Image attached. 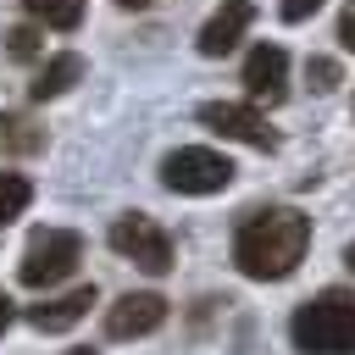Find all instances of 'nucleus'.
Instances as JSON below:
<instances>
[{
    "instance_id": "nucleus-1",
    "label": "nucleus",
    "mask_w": 355,
    "mask_h": 355,
    "mask_svg": "<svg viewBox=\"0 0 355 355\" xmlns=\"http://www.w3.org/2000/svg\"><path fill=\"white\" fill-rule=\"evenodd\" d=\"M311 250V216L294 205H266L250 211L233 233V266L255 283H283Z\"/></svg>"
},
{
    "instance_id": "nucleus-2",
    "label": "nucleus",
    "mask_w": 355,
    "mask_h": 355,
    "mask_svg": "<svg viewBox=\"0 0 355 355\" xmlns=\"http://www.w3.org/2000/svg\"><path fill=\"white\" fill-rule=\"evenodd\" d=\"M288 338H294L300 355H355V294L349 288L311 294L294 311Z\"/></svg>"
},
{
    "instance_id": "nucleus-3",
    "label": "nucleus",
    "mask_w": 355,
    "mask_h": 355,
    "mask_svg": "<svg viewBox=\"0 0 355 355\" xmlns=\"http://www.w3.org/2000/svg\"><path fill=\"white\" fill-rule=\"evenodd\" d=\"M78 261H83V239L72 227H39L22 250V261H17V277H22V288H50Z\"/></svg>"
},
{
    "instance_id": "nucleus-4",
    "label": "nucleus",
    "mask_w": 355,
    "mask_h": 355,
    "mask_svg": "<svg viewBox=\"0 0 355 355\" xmlns=\"http://www.w3.org/2000/svg\"><path fill=\"white\" fill-rule=\"evenodd\" d=\"M161 183L172 194H222L233 183V161L222 150H205V144H183L161 161Z\"/></svg>"
},
{
    "instance_id": "nucleus-5",
    "label": "nucleus",
    "mask_w": 355,
    "mask_h": 355,
    "mask_svg": "<svg viewBox=\"0 0 355 355\" xmlns=\"http://www.w3.org/2000/svg\"><path fill=\"white\" fill-rule=\"evenodd\" d=\"M111 250L128 255V261H133L139 272H150V277H166V272H172V239H166V227H161L155 216H144V211H128V216L111 222Z\"/></svg>"
},
{
    "instance_id": "nucleus-6",
    "label": "nucleus",
    "mask_w": 355,
    "mask_h": 355,
    "mask_svg": "<svg viewBox=\"0 0 355 355\" xmlns=\"http://www.w3.org/2000/svg\"><path fill=\"white\" fill-rule=\"evenodd\" d=\"M200 122H205L211 133H222V139L250 144V150H277V133L266 128V116H261L255 105H239V100H205V105H200Z\"/></svg>"
},
{
    "instance_id": "nucleus-7",
    "label": "nucleus",
    "mask_w": 355,
    "mask_h": 355,
    "mask_svg": "<svg viewBox=\"0 0 355 355\" xmlns=\"http://www.w3.org/2000/svg\"><path fill=\"white\" fill-rule=\"evenodd\" d=\"M166 322V300L155 288H139V294H122L111 311H105V338H144Z\"/></svg>"
},
{
    "instance_id": "nucleus-8",
    "label": "nucleus",
    "mask_w": 355,
    "mask_h": 355,
    "mask_svg": "<svg viewBox=\"0 0 355 355\" xmlns=\"http://www.w3.org/2000/svg\"><path fill=\"white\" fill-rule=\"evenodd\" d=\"M244 89H250V100H266V105H277L288 94V55H283V44H255L244 55Z\"/></svg>"
},
{
    "instance_id": "nucleus-9",
    "label": "nucleus",
    "mask_w": 355,
    "mask_h": 355,
    "mask_svg": "<svg viewBox=\"0 0 355 355\" xmlns=\"http://www.w3.org/2000/svg\"><path fill=\"white\" fill-rule=\"evenodd\" d=\"M94 300H100L94 283H78V288H67V294H50V300L28 305V322H33L39 333H67V327H78V322L89 316Z\"/></svg>"
},
{
    "instance_id": "nucleus-10",
    "label": "nucleus",
    "mask_w": 355,
    "mask_h": 355,
    "mask_svg": "<svg viewBox=\"0 0 355 355\" xmlns=\"http://www.w3.org/2000/svg\"><path fill=\"white\" fill-rule=\"evenodd\" d=\"M255 22V6L250 0H222V11H211L205 17V28H200V55H227L239 39H244V28Z\"/></svg>"
},
{
    "instance_id": "nucleus-11",
    "label": "nucleus",
    "mask_w": 355,
    "mask_h": 355,
    "mask_svg": "<svg viewBox=\"0 0 355 355\" xmlns=\"http://www.w3.org/2000/svg\"><path fill=\"white\" fill-rule=\"evenodd\" d=\"M78 78H83V55H78V50H61V55H50V61L33 72L28 94H33V100H55V94H67Z\"/></svg>"
},
{
    "instance_id": "nucleus-12",
    "label": "nucleus",
    "mask_w": 355,
    "mask_h": 355,
    "mask_svg": "<svg viewBox=\"0 0 355 355\" xmlns=\"http://www.w3.org/2000/svg\"><path fill=\"white\" fill-rule=\"evenodd\" d=\"M44 150V128L22 111H0V155H33Z\"/></svg>"
},
{
    "instance_id": "nucleus-13",
    "label": "nucleus",
    "mask_w": 355,
    "mask_h": 355,
    "mask_svg": "<svg viewBox=\"0 0 355 355\" xmlns=\"http://www.w3.org/2000/svg\"><path fill=\"white\" fill-rule=\"evenodd\" d=\"M28 17H33V22H44V28L72 33V28L83 22V0H28Z\"/></svg>"
},
{
    "instance_id": "nucleus-14",
    "label": "nucleus",
    "mask_w": 355,
    "mask_h": 355,
    "mask_svg": "<svg viewBox=\"0 0 355 355\" xmlns=\"http://www.w3.org/2000/svg\"><path fill=\"white\" fill-rule=\"evenodd\" d=\"M28 200H33V183L22 172H0V227H11L28 211Z\"/></svg>"
},
{
    "instance_id": "nucleus-15",
    "label": "nucleus",
    "mask_w": 355,
    "mask_h": 355,
    "mask_svg": "<svg viewBox=\"0 0 355 355\" xmlns=\"http://www.w3.org/2000/svg\"><path fill=\"white\" fill-rule=\"evenodd\" d=\"M6 50H11L17 61H33V55L44 50V33H39L33 22H22V28H11V33H6Z\"/></svg>"
},
{
    "instance_id": "nucleus-16",
    "label": "nucleus",
    "mask_w": 355,
    "mask_h": 355,
    "mask_svg": "<svg viewBox=\"0 0 355 355\" xmlns=\"http://www.w3.org/2000/svg\"><path fill=\"white\" fill-rule=\"evenodd\" d=\"M305 83H311L316 94L338 89V61H333V55H311V61H305Z\"/></svg>"
},
{
    "instance_id": "nucleus-17",
    "label": "nucleus",
    "mask_w": 355,
    "mask_h": 355,
    "mask_svg": "<svg viewBox=\"0 0 355 355\" xmlns=\"http://www.w3.org/2000/svg\"><path fill=\"white\" fill-rule=\"evenodd\" d=\"M316 11H322V0H283V6H277L283 22H305V17H316Z\"/></svg>"
},
{
    "instance_id": "nucleus-18",
    "label": "nucleus",
    "mask_w": 355,
    "mask_h": 355,
    "mask_svg": "<svg viewBox=\"0 0 355 355\" xmlns=\"http://www.w3.org/2000/svg\"><path fill=\"white\" fill-rule=\"evenodd\" d=\"M338 44H344V50H355V0L338 11Z\"/></svg>"
},
{
    "instance_id": "nucleus-19",
    "label": "nucleus",
    "mask_w": 355,
    "mask_h": 355,
    "mask_svg": "<svg viewBox=\"0 0 355 355\" xmlns=\"http://www.w3.org/2000/svg\"><path fill=\"white\" fill-rule=\"evenodd\" d=\"M11 311H17V305H11L6 294H0V333H6V322H11Z\"/></svg>"
},
{
    "instance_id": "nucleus-20",
    "label": "nucleus",
    "mask_w": 355,
    "mask_h": 355,
    "mask_svg": "<svg viewBox=\"0 0 355 355\" xmlns=\"http://www.w3.org/2000/svg\"><path fill=\"white\" fill-rule=\"evenodd\" d=\"M344 266H349V272H355V244H349V250H344Z\"/></svg>"
},
{
    "instance_id": "nucleus-21",
    "label": "nucleus",
    "mask_w": 355,
    "mask_h": 355,
    "mask_svg": "<svg viewBox=\"0 0 355 355\" xmlns=\"http://www.w3.org/2000/svg\"><path fill=\"white\" fill-rule=\"evenodd\" d=\"M116 6H133V11H139V6H150V0H116Z\"/></svg>"
},
{
    "instance_id": "nucleus-22",
    "label": "nucleus",
    "mask_w": 355,
    "mask_h": 355,
    "mask_svg": "<svg viewBox=\"0 0 355 355\" xmlns=\"http://www.w3.org/2000/svg\"><path fill=\"white\" fill-rule=\"evenodd\" d=\"M67 355H94V349H67Z\"/></svg>"
}]
</instances>
